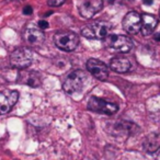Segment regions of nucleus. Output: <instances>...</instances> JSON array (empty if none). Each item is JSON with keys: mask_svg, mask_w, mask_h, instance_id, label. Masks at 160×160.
<instances>
[{"mask_svg": "<svg viewBox=\"0 0 160 160\" xmlns=\"http://www.w3.org/2000/svg\"><path fill=\"white\" fill-rule=\"evenodd\" d=\"M105 40V45L110 48L114 49L120 53H128L133 49L134 42L132 38L125 35H108Z\"/></svg>", "mask_w": 160, "mask_h": 160, "instance_id": "obj_5", "label": "nucleus"}, {"mask_svg": "<svg viewBox=\"0 0 160 160\" xmlns=\"http://www.w3.org/2000/svg\"><path fill=\"white\" fill-rule=\"evenodd\" d=\"M54 43L62 51L72 52L79 44V36L71 31H59L54 35Z\"/></svg>", "mask_w": 160, "mask_h": 160, "instance_id": "obj_3", "label": "nucleus"}, {"mask_svg": "<svg viewBox=\"0 0 160 160\" xmlns=\"http://www.w3.org/2000/svg\"><path fill=\"white\" fill-rule=\"evenodd\" d=\"M103 8V0H82L79 5V13L85 19H91Z\"/></svg>", "mask_w": 160, "mask_h": 160, "instance_id": "obj_8", "label": "nucleus"}, {"mask_svg": "<svg viewBox=\"0 0 160 160\" xmlns=\"http://www.w3.org/2000/svg\"><path fill=\"white\" fill-rule=\"evenodd\" d=\"M33 54L29 47H19L10 54V64L14 68L25 69L31 65Z\"/></svg>", "mask_w": 160, "mask_h": 160, "instance_id": "obj_4", "label": "nucleus"}, {"mask_svg": "<svg viewBox=\"0 0 160 160\" xmlns=\"http://www.w3.org/2000/svg\"><path fill=\"white\" fill-rule=\"evenodd\" d=\"M131 62L126 57L123 56H116V57L112 58L110 62V68L115 72H127L131 69Z\"/></svg>", "mask_w": 160, "mask_h": 160, "instance_id": "obj_14", "label": "nucleus"}, {"mask_svg": "<svg viewBox=\"0 0 160 160\" xmlns=\"http://www.w3.org/2000/svg\"><path fill=\"white\" fill-rule=\"evenodd\" d=\"M155 40H156V41H159V34H156V36H155Z\"/></svg>", "mask_w": 160, "mask_h": 160, "instance_id": "obj_21", "label": "nucleus"}, {"mask_svg": "<svg viewBox=\"0 0 160 160\" xmlns=\"http://www.w3.org/2000/svg\"><path fill=\"white\" fill-rule=\"evenodd\" d=\"M86 80H87V73L83 70L76 69V70L69 72L68 76L65 78L64 82H62V89L69 94L76 93L82 89Z\"/></svg>", "mask_w": 160, "mask_h": 160, "instance_id": "obj_2", "label": "nucleus"}, {"mask_svg": "<svg viewBox=\"0 0 160 160\" xmlns=\"http://www.w3.org/2000/svg\"><path fill=\"white\" fill-rule=\"evenodd\" d=\"M87 69L97 79L104 81L109 77V68L103 62L96 58H90L87 62Z\"/></svg>", "mask_w": 160, "mask_h": 160, "instance_id": "obj_9", "label": "nucleus"}, {"mask_svg": "<svg viewBox=\"0 0 160 160\" xmlns=\"http://www.w3.org/2000/svg\"><path fill=\"white\" fill-rule=\"evenodd\" d=\"M22 36L24 42L31 47L42 46L45 41V34L43 30H41L38 27H33V25H29L25 28Z\"/></svg>", "mask_w": 160, "mask_h": 160, "instance_id": "obj_7", "label": "nucleus"}, {"mask_svg": "<svg viewBox=\"0 0 160 160\" xmlns=\"http://www.w3.org/2000/svg\"><path fill=\"white\" fill-rule=\"evenodd\" d=\"M19 82L28 85L32 88H38L41 86V76L38 72L33 70H25L21 69L18 76Z\"/></svg>", "mask_w": 160, "mask_h": 160, "instance_id": "obj_12", "label": "nucleus"}, {"mask_svg": "<svg viewBox=\"0 0 160 160\" xmlns=\"http://www.w3.org/2000/svg\"><path fill=\"white\" fill-rule=\"evenodd\" d=\"M38 28H40L41 30H45V29H47L48 28V22L47 21H45V20H41V21H38Z\"/></svg>", "mask_w": 160, "mask_h": 160, "instance_id": "obj_18", "label": "nucleus"}, {"mask_svg": "<svg viewBox=\"0 0 160 160\" xmlns=\"http://www.w3.org/2000/svg\"><path fill=\"white\" fill-rule=\"evenodd\" d=\"M18 1H24V0H18Z\"/></svg>", "mask_w": 160, "mask_h": 160, "instance_id": "obj_22", "label": "nucleus"}, {"mask_svg": "<svg viewBox=\"0 0 160 160\" xmlns=\"http://www.w3.org/2000/svg\"><path fill=\"white\" fill-rule=\"evenodd\" d=\"M112 25L107 21H94L81 30V35L89 40H104L110 34Z\"/></svg>", "mask_w": 160, "mask_h": 160, "instance_id": "obj_1", "label": "nucleus"}, {"mask_svg": "<svg viewBox=\"0 0 160 160\" xmlns=\"http://www.w3.org/2000/svg\"><path fill=\"white\" fill-rule=\"evenodd\" d=\"M142 2H144L145 5H147V6H150V5H152L153 0H142Z\"/></svg>", "mask_w": 160, "mask_h": 160, "instance_id": "obj_20", "label": "nucleus"}, {"mask_svg": "<svg viewBox=\"0 0 160 160\" xmlns=\"http://www.w3.org/2000/svg\"><path fill=\"white\" fill-rule=\"evenodd\" d=\"M142 25V17L138 12L129 11L123 19V29L129 34H137Z\"/></svg>", "mask_w": 160, "mask_h": 160, "instance_id": "obj_10", "label": "nucleus"}, {"mask_svg": "<svg viewBox=\"0 0 160 160\" xmlns=\"http://www.w3.org/2000/svg\"><path fill=\"white\" fill-rule=\"evenodd\" d=\"M88 109L92 112L101 114H107V115H113L118 112V107L115 103L108 102L98 97H91L88 101Z\"/></svg>", "mask_w": 160, "mask_h": 160, "instance_id": "obj_6", "label": "nucleus"}, {"mask_svg": "<svg viewBox=\"0 0 160 160\" xmlns=\"http://www.w3.org/2000/svg\"><path fill=\"white\" fill-rule=\"evenodd\" d=\"M19 99V92L16 90L0 91V114H6L10 111Z\"/></svg>", "mask_w": 160, "mask_h": 160, "instance_id": "obj_11", "label": "nucleus"}, {"mask_svg": "<svg viewBox=\"0 0 160 160\" xmlns=\"http://www.w3.org/2000/svg\"><path fill=\"white\" fill-rule=\"evenodd\" d=\"M160 146V137L158 133H152L146 136L142 142V148L148 153H153L159 149Z\"/></svg>", "mask_w": 160, "mask_h": 160, "instance_id": "obj_15", "label": "nucleus"}, {"mask_svg": "<svg viewBox=\"0 0 160 160\" xmlns=\"http://www.w3.org/2000/svg\"><path fill=\"white\" fill-rule=\"evenodd\" d=\"M142 17V25H140V30L142 34L144 36H148L155 31V29L158 25V19L157 17L152 16V14L145 13Z\"/></svg>", "mask_w": 160, "mask_h": 160, "instance_id": "obj_13", "label": "nucleus"}, {"mask_svg": "<svg viewBox=\"0 0 160 160\" xmlns=\"http://www.w3.org/2000/svg\"><path fill=\"white\" fill-rule=\"evenodd\" d=\"M22 12L25 16H31V14L33 13V8H32L31 6H25V7L23 8Z\"/></svg>", "mask_w": 160, "mask_h": 160, "instance_id": "obj_17", "label": "nucleus"}, {"mask_svg": "<svg viewBox=\"0 0 160 160\" xmlns=\"http://www.w3.org/2000/svg\"><path fill=\"white\" fill-rule=\"evenodd\" d=\"M66 0H47V5L49 7H60L64 5Z\"/></svg>", "mask_w": 160, "mask_h": 160, "instance_id": "obj_16", "label": "nucleus"}, {"mask_svg": "<svg viewBox=\"0 0 160 160\" xmlns=\"http://www.w3.org/2000/svg\"><path fill=\"white\" fill-rule=\"evenodd\" d=\"M109 5H118V3L123 2V0H105Z\"/></svg>", "mask_w": 160, "mask_h": 160, "instance_id": "obj_19", "label": "nucleus"}]
</instances>
